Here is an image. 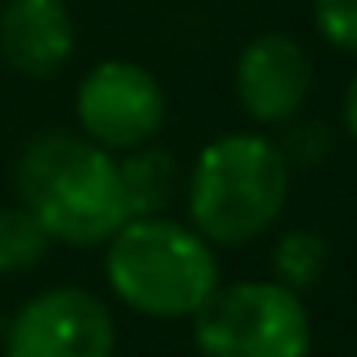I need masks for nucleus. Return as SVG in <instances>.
I'll return each mask as SVG.
<instances>
[{"mask_svg": "<svg viewBox=\"0 0 357 357\" xmlns=\"http://www.w3.org/2000/svg\"><path fill=\"white\" fill-rule=\"evenodd\" d=\"M13 190L51 240L68 248H101L130 219L118 155L68 126H43L22 143Z\"/></svg>", "mask_w": 357, "mask_h": 357, "instance_id": "f257e3e1", "label": "nucleus"}, {"mask_svg": "<svg viewBox=\"0 0 357 357\" xmlns=\"http://www.w3.org/2000/svg\"><path fill=\"white\" fill-rule=\"evenodd\" d=\"M290 185L294 168L269 130H223L185 168V219L215 248H248L278 227Z\"/></svg>", "mask_w": 357, "mask_h": 357, "instance_id": "f03ea898", "label": "nucleus"}, {"mask_svg": "<svg viewBox=\"0 0 357 357\" xmlns=\"http://www.w3.org/2000/svg\"><path fill=\"white\" fill-rule=\"evenodd\" d=\"M101 248L109 294L143 319H194L223 286L219 248L190 219L135 215Z\"/></svg>", "mask_w": 357, "mask_h": 357, "instance_id": "7ed1b4c3", "label": "nucleus"}, {"mask_svg": "<svg viewBox=\"0 0 357 357\" xmlns=\"http://www.w3.org/2000/svg\"><path fill=\"white\" fill-rule=\"evenodd\" d=\"M190 324L198 357H311L315 349L303 294L273 278L223 282Z\"/></svg>", "mask_w": 357, "mask_h": 357, "instance_id": "20e7f679", "label": "nucleus"}, {"mask_svg": "<svg viewBox=\"0 0 357 357\" xmlns=\"http://www.w3.org/2000/svg\"><path fill=\"white\" fill-rule=\"evenodd\" d=\"M0 357H118L114 307L84 286L38 290L5 319Z\"/></svg>", "mask_w": 357, "mask_h": 357, "instance_id": "39448f33", "label": "nucleus"}, {"mask_svg": "<svg viewBox=\"0 0 357 357\" xmlns=\"http://www.w3.org/2000/svg\"><path fill=\"white\" fill-rule=\"evenodd\" d=\"M168 122V93L160 76L135 59H101L76 84V130L122 155L160 139Z\"/></svg>", "mask_w": 357, "mask_h": 357, "instance_id": "423d86ee", "label": "nucleus"}, {"mask_svg": "<svg viewBox=\"0 0 357 357\" xmlns=\"http://www.w3.org/2000/svg\"><path fill=\"white\" fill-rule=\"evenodd\" d=\"M315 89V63L298 34L261 30L252 34L231 63V93L240 114L257 130H282L294 122Z\"/></svg>", "mask_w": 357, "mask_h": 357, "instance_id": "0eeeda50", "label": "nucleus"}, {"mask_svg": "<svg viewBox=\"0 0 357 357\" xmlns=\"http://www.w3.org/2000/svg\"><path fill=\"white\" fill-rule=\"evenodd\" d=\"M76 55V17L68 0H5L0 59L26 80H55Z\"/></svg>", "mask_w": 357, "mask_h": 357, "instance_id": "6e6552de", "label": "nucleus"}, {"mask_svg": "<svg viewBox=\"0 0 357 357\" xmlns=\"http://www.w3.org/2000/svg\"><path fill=\"white\" fill-rule=\"evenodd\" d=\"M118 172H122V194H126V215L130 219L135 215H168V206L185 190V168L155 139L143 143V147L122 151Z\"/></svg>", "mask_w": 357, "mask_h": 357, "instance_id": "1a4fd4ad", "label": "nucleus"}, {"mask_svg": "<svg viewBox=\"0 0 357 357\" xmlns=\"http://www.w3.org/2000/svg\"><path fill=\"white\" fill-rule=\"evenodd\" d=\"M328 261H332V244H328L324 231H315V227H290L269 248V278L282 282V286H290V290H298V294H307L311 286L324 282Z\"/></svg>", "mask_w": 357, "mask_h": 357, "instance_id": "9d476101", "label": "nucleus"}, {"mask_svg": "<svg viewBox=\"0 0 357 357\" xmlns=\"http://www.w3.org/2000/svg\"><path fill=\"white\" fill-rule=\"evenodd\" d=\"M51 231L38 223V215L22 202L0 206V273H34L51 257Z\"/></svg>", "mask_w": 357, "mask_h": 357, "instance_id": "9b49d317", "label": "nucleus"}, {"mask_svg": "<svg viewBox=\"0 0 357 357\" xmlns=\"http://www.w3.org/2000/svg\"><path fill=\"white\" fill-rule=\"evenodd\" d=\"M286 135L278 139L282 143V151H286V160H290V168L298 172H311V168H319L328 155H332V126L328 122H319V118H307V114H298L294 122H286L282 126Z\"/></svg>", "mask_w": 357, "mask_h": 357, "instance_id": "f8f14e48", "label": "nucleus"}, {"mask_svg": "<svg viewBox=\"0 0 357 357\" xmlns=\"http://www.w3.org/2000/svg\"><path fill=\"white\" fill-rule=\"evenodd\" d=\"M311 30L332 51L357 59V0H311Z\"/></svg>", "mask_w": 357, "mask_h": 357, "instance_id": "ddd939ff", "label": "nucleus"}, {"mask_svg": "<svg viewBox=\"0 0 357 357\" xmlns=\"http://www.w3.org/2000/svg\"><path fill=\"white\" fill-rule=\"evenodd\" d=\"M340 126H344V135L357 143V72L349 76L344 97H340Z\"/></svg>", "mask_w": 357, "mask_h": 357, "instance_id": "4468645a", "label": "nucleus"}, {"mask_svg": "<svg viewBox=\"0 0 357 357\" xmlns=\"http://www.w3.org/2000/svg\"><path fill=\"white\" fill-rule=\"evenodd\" d=\"M5 319H9V315H0V332H5Z\"/></svg>", "mask_w": 357, "mask_h": 357, "instance_id": "2eb2a0df", "label": "nucleus"}, {"mask_svg": "<svg viewBox=\"0 0 357 357\" xmlns=\"http://www.w3.org/2000/svg\"><path fill=\"white\" fill-rule=\"evenodd\" d=\"M353 357H357V353H353Z\"/></svg>", "mask_w": 357, "mask_h": 357, "instance_id": "dca6fc26", "label": "nucleus"}]
</instances>
